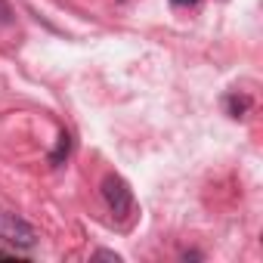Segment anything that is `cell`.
Wrapping results in <instances>:
<instances>
[{"mask_svg": "<svg viewBox=\"0 0 263 263\" xmlns=\"http://www.w3.org/2000/svg\"><path fill=\"white\" fill-rule=\"evenodd\" d=\"M102 198H105V204H108V211H111V217H115L118 226H124V229L134 226V220H137V201H134V192H130V186H127L124 177L108 174L102 180Z\"/></svg>", "mask_w": 263, "mask_h": 263, "instance_id": "cell-1", "label": "cell"}, {"mask_svg": "<svg viewBox=\"0 0 263 263\" xmlns=\"http://www.w3.org/2000/svg\"><path fill=\"white\" fill-rule=\"evenodd\" d=\"M0 241H7L19 251H31L37 245V232L28 220H22L19 214L0 208Z\"/></svg>", "mask_w": 263, "mask_h": 263, "instance_id": "cell-2", "label": "cell"}, {"mask_svg": "<svg viewBox=\"0 0 263 263\" xmlns=\"http://www.w3.org/2000/svg\"><path fill=\"white\" fill-rule=\"evenodd\" d=\"M248 108H251V96H245V93H229V96H226V111H229V118H245Z\"/></svg>", "mask_w": 263, "mask_h": 263, "instance_id": "cell-3", "label": "cell"}, {"mask_svg": "<svg viewBox=\"0 0 263 263\" xmlns=\"http://www.w3.org/2000/svg\"><path fill=\"white\" fill-rule=\"evenodd\" d=\"M68 152H71V137H68V134H59V146H56V152L50 155V161H53V164H62V161L68 158Z\"/></svg>", "mask_w": 263, "mask_h": 263, "instance_id": "cell-4", "label": "cell"}, {"mask_svg": "<svg viewBox=\"0 0 263 263\" xmlns=\"http://www.w3.org/2000/svg\"><path fill=\"white\" fill-rule=\"evenodd\" d=\"M93 260H115V263H121V254H115V251H93Z\"/></svg>", "mask_w": 263, "mask_h": 263, "instance_id": "cell-5", "label": "cell"}, {"mask_svg": "<svg viewBox=\"0 0 263 263\" xmlns=\"http://www.w3.org/2000/svg\"><path fill=\"white\" fill-rule=\"evenodd\" d=\"M10 22H13V13L7 7V0H0V25H10Z\"/></svg>", "mask_w": 263, "mask_h": 263, "instance_id": "cell-6", "label": "cell"}, {"mask_svg": "<svg viewBox=\"0 0 263 263\" xmlns=\"http://www.w3.org/2000/svg\"><path fill=\"white\" fill-rule=\"evenodd\" d=\"M195 4H198V0H171V7H177V10H189Z\"/></svg>", "mask_w": 263, "mask_h": 263, "instance_id": "cell-7", "label": "cell"}]
</instances>
